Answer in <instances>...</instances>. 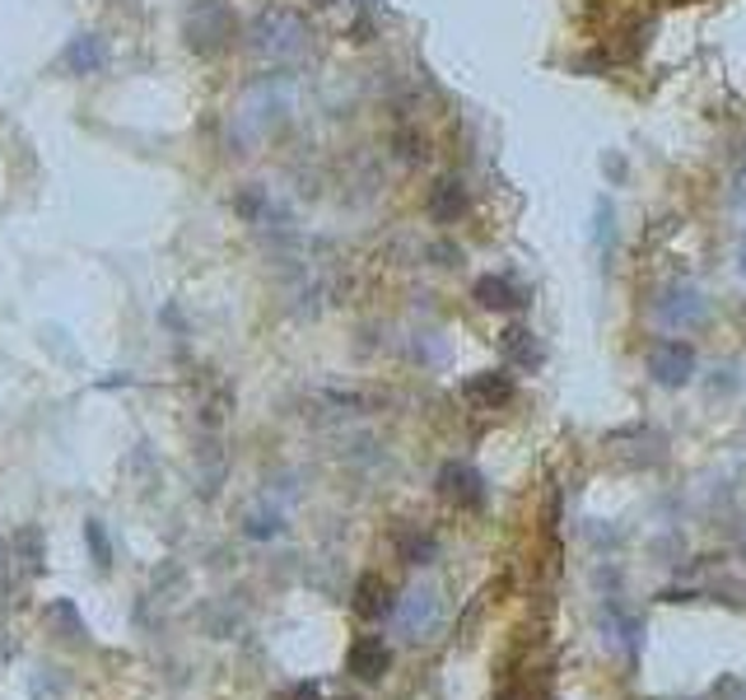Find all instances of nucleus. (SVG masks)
Returning a JSON list of instances; mask_svg holds the SVG:
<instances>
[{"label": "nucleus", "instance_id": "nucleus-1", "mask_svg": "<svg viewBox=\"0 0 746 700\" xmlns=\"http://www.w3.org/2000/svg\"><path fill=\"white\" fill-rule=\"evenodd\" d=\"M248 37H252V52L271 56V62H299V56H308V47H312V24L294 6L276 0V6L257 10Z\"/></svg>", "mask_w": 746, "mask_h": 700}, {"label": "nucleus", "instance_id": "nucleus-2", "mask_svg": "<svg viewBox=\"0 0 746 700\" xmlns=\"http://www.w3.org/2000/svg\"><path fill=\"white\" fill-rule=\"evenodd\" d=\"M239 37V10L229 0H191L183 10V43L196 56H220Z\"/></svg>", "mask_w": 746, "mask_h": 700}, {"label": "nucleus", "instance_id": "nucleus-3", "mask_svg": "<svg viewBox=\"0 0 746 700\" xmlns=\"http://www.w3.org/2000/svg\"><path fill=\"white\" fill-rule=\"evenodd\" d=\"M649 374L662 383V387H681L685 379L695 374V350L685 341H662L654 356H649Z\"/></svg>", "mask_w": 746, "mask_h": 700}, {"label": "nucleus", "instance_id": "nucleus-4", "mask_svg": "<svg viewBox=\"0 0 746 700\" xmlns=\"http://www.w3.org/2000/svg\"><path fill=\"white\" fill-rule=\"evenodd\" d=\"M439 491L453 504H462V510H476V504L485 500V485L476 477V467H467V462H448L443 467V472H439Z\"/></svg>", "mask_w": 746, "mask_h": 700}, {"label": "nucleus", "instance_id": "nucleus-5", "mask_svg": "<svg viewBox=\"0 0 746 700\" xmlns=\"http://www.w3.org/2000/svg\"><path fill=\"white\" fill-rule=\"evenodd\" d=\"M103 62H108V47H103V37L98 33H75L70 43H66V52H62V66L70 70V75H98L103 70Z\"/></svg>", "mask_w": 746, "mask_h": 700}, {"label": "nucleus", "instance_id": "nucleus-6", "mask_svg": "<svg viewBox=\"0 0 746 700\" xmlns=\"http://www.w3.org/2000/svg\"><path fill=\"white\" fill-rule=\"evenodd\" d=\"M704 318V299L695 295V289H667V295L658 299V322L662 327H691Z\"/></svg>", "mask_w": 746, "mask_h": 700}, {"label": "nucleus", "instance_id": "nucleus-7", "mask_svg": "<svg viewBox=\"0 0 746 700\" xmlns=\"http://www.w3.org/2000/svg\"><path fill=\"white\" fill-rule=\"evenodd\" d=\"M392 668V649L383 645V639H373V635H364L355 649H350V672L355 677H364V682H379V677Z\"/></svg>", "mask_w": 746, "mask_h": 700}, {"label": "nucleus", "instance_id": "nucleus-8", "mask_svg": "<svg viewBox=\"0 0 746 700\" xmlns=\"http://www.w3.org/2000/svg\"><path fill=\"white\" fill-rule=\"evenodd\" d=\"M467 187L458 183V178H443L439 187H435V197H429V216H435L439 225H458L462 216H467Z\"/></svg>", "mask_w": 746, "mask_h": 700}, {"label": "nucleus", "instance_id": "nucleus-9", "mask_svg": "<svg viewBox=\"0 0 746 700\" xmlns=\"http://www.w3.org/2000/svg\"><path fill=\"white\" fill-rule=\"evenodd\" d=\"M467 397L481 402V406H504L508 397H514V379L500 374V369H490V374L467 379Z\"/></svg>", "mask_w": 746, "mask_h": 700}, {"label": "nucleus", "instance_id": "nucleus-10", "mask_svg": "<svg viewBox=\"0 0 746 700\" xmlns=\"http://www.w3.org/2000/svg\"><path fill=\"white\" fill-rule=\"evenodd\" d=\"M476 304H481V308H518V304H523V289L508 281V276H481V281H476Z\"/></svg>", "mask_w": 746, "mask_h": 700}, {"label": "nucleus", "instance_id": "nucleus-11", "mask_svg": "<svg viewBox=\"0 0 746 700\" xmlns=\"http://www.w3.org/2000/svg\"><path fill=\"white\" fill-rule=\"evenodd\" d=\"M387 608H392L387 583H383L379 575H364V579L355 583V612H360V616H383Z\"/></svg>", "mask_w": 746, "mask_h": 700}, {"label": "nucleus", "instance_id": "nucleus-12", "mask_svg": "<svg viewBox=\"0 0 746 700\" xmlns=\"http://www.w3.org/2000/svg\"><path fill=\"white\" fill-rule=\"evenodd\" d=\"M504 350H508V360L523 364V369L541 364V346H537V337L527 332V327H508V332H504Z\"/></svg>", "mask_w": 746, "mask_h": 700}, {"label": "nucleus", "instance_id": "nucleus-13", "mask_svg": "<svg viewBox=\"0 0 746 700\" xmlns=\"http://www.w3.org/2000/svg\"><path fill=\"white\" fill-rule=\"evenodd\" d=\"M429 616H435V598H429V593H410L402 608H397V621H402L410 635H420V631L429 626Z\"/></svg>", "mask_w": 746, "mask_h": 700}, {"label": "nucleus", "instance_id": "nucleus-14", "mask_svg": "<svg viewBox=\"0 0 746 700\" xmlns=\"http://www.w3.org/2000/svg\"><path fill=\"white\" fill-rule=\"evenodd\" d=\"M85 537H89V551H94V560H98V570H108L112 566V547H108V528L98 518H89L85 523Z\"/></svg>", "mask_w": 746, "mask_h": 700}, {"label": "nucleus", "instance_id": "nucleus-15", "mask_svg": "<svg viewBox=\"0 0 746 700\" xmlns=\"http://www.w3.org/2000/svg\"><path fill=\"white\" fill-rule=\"evenodd\" d=\"M285 700H318V687H312V682H304V687H294Z\"/></svg>", "mask_w": 746, "mask_h": 700}, {"label": "nucleus", "instance_id": "nucleus-16", "mask_svg": "<svg viewBox=\"0 0 746 700\" xmlns=\"http://www.w3.org/2000/svg\"><path fill=\"white\" fill-rule=\"evenodd\" d=\"M742 271H746V248H742Z\"/></svg>", "mask_w": 746, "mask_h": 700}]
</instances>
